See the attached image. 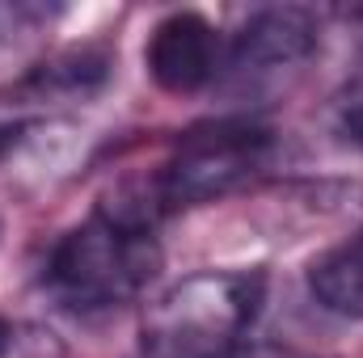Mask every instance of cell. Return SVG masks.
I'll return each mask as SVG.
<instances>
[{
	"label": "cell",
	"instance_id": "6da1fadb",
	"mask_svg": "<svg viewBox=\"0 0 363 358\" xmlns=\"http://www.w3.org/2000/svg\"><path fill=\"white\" fill-rule=\"evenodd\" d=\"M157 224L161 215L144 194L101 202L89 219L51 245L43 262L47 295L68 312H106L131 304L161 270Z\"/></svg>",
	"mask_w": 363,
	"mask_h": 358
},
{
	"label": "cell",
	"instance_id": "7a4b0ae2",
	"mask_svg": "<svg viewBox=\"0 0 363 358\" xmlns=\"http://www.w3.org/2000/svg\"><path fill=\"white\" fill-rule=\"evenodd\" d=\"M262 299V270L190 274L144 312V358H279L250 346Z\"/></svg>",
	"mask_w": 363,
	"mask_h": 358
},
{
	"label": "cell",
	"instance_id": "3957f363",
	"mask_svg": "<svg viewBox=\"0 0 363 358\" xmlns=\"http://www.w3.org/2000/svg\"><path fill=\"white\" fill-rule=\"evenodd\" d=\"M279 135L254 114H224L182 131L161 161V169L144 185V198L157 215L182 207H203L228 198L258 181L274 165Z\"/></svg>",
	"mask_w": 363,
	"mask_h": 358
},
{
	"label": "cell",
	"instance_id": "277c9868",
	"mask_svg": "<svg viewBox=\"0 0 363 358\" xmlns=\"http://www.w3.org/2000/svg\"><path fill=\"white\" fill-rule=\"evenodd\" d=\"M317 51V17L308 8H258L237 38L224 47L220 76L241 85H267L287 72H296Z\"/></svg>",
	"mask_w": 363,
	"mask_h": 358
},
{
	"label": "cell",
	"instance_id": "5b68a950",
	"mask_svg": "<svg viewBox=\"0 0 363 358\" xmlns=\"http://www.w3.org/2000/svg\"><path fill=\"white\" fill-rule=\"evenodd\" d=\"M144 68L152 85L169 97H190L220 81L224 68V38L203 13H169L152 25L144 47Z\"/></svg>",
	"mask_w": 363,
	"mask_h": 358
},
{
	"label": "cell",
	"instance_id": "8992f818",
	"mask_svg": "<svg viewBox=\"0 0 363 358\" xmlns=\"http://www.w3.org/2000/svg\"><path fill=\"white\" fill-rule=\"evenodd\" d=\"M308 295L347 321H363V224L308 266Z\"/></svg>",
	"mask_w": 363,
	"mask_h": 358
},
{
	"label": "cell",
	"instance_id": "52a82bcc",
	"mask_svg": "<svg viewBox=\"0 0 363 358\" xmlns=\"http://www.w3.org/2000/svg\"><path fill=\"white\" fill-rule=\"evenodd\" d=\"M110 76V55L97 47H72L51 59H43L26 81L21 93L30 101H55V97H89Z\"/></svg>",
	"mask_w": 363,
	"mask_h": 358
},
{
	"label": "cell",
	"instance_id": "ba28073f",
	"mask_svg": "<svg viewBox=\"0 0 363 358\" xmlns=\"http://www.w3.org/2000/svg\"><path fill=\"white\" fill-rule=\"evenodd\" d=\"M334 122H338V135L363 152V59L342 85V93L334 97Z\"/></svg>",
	"mask_w": 363,
	"mask_h": 358
},
{
	"label": "cell",
	"instance_id": "9c48e42d",
	"mask_svg": "<svg viewBox=\"0 0 363 358\" xmlns=\"http://www.w3.org/2000/svg\"><path fill=\"white\" fill-rule=\"evenodd\" d=\"M26 127H30V114H26V105H21V101L0 105V152H9Z\"/></svg>",
	"mask_w": 363,
	"mask_h": 358
},
{
	"label": "cell",
	"instance_id": "30bf717a",
	"mask_svg": "<svg viewBox=\"0 0 363 358\" xmlns=\"http://www.w3.org/2000/svg\"><path fill=\"white\" fill-rule=\"evenodd\" d=\"M21 350H26L21 329H17V325H9V321L0 316V358H21Z\"/></svg>",
	"mask_w": 363,
	"mask_h": 358
}]
</instances>
